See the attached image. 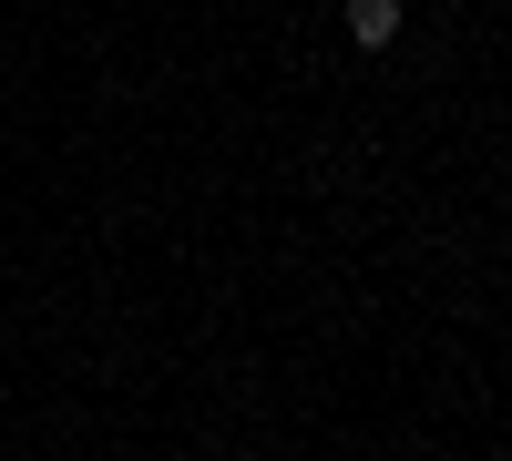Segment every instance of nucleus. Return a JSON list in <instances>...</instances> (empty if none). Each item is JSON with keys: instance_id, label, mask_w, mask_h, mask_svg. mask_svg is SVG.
<instances>
[{"instance_id": "nucleus-1", "label": "nucleus", "mask_w": 512, "mask_h": 461, "mask_svg": "<svg viewBox=\"0 0 512 461\" xmlns=\"http://www.w3.org/2000/svg\"><path fill=\"white\" fill-rule=\"evenodd\" d=\"M349 31L369 41V52H379V41H390L400 31V0H349Z\"/></svg>"}]
</instances>
